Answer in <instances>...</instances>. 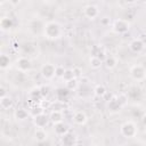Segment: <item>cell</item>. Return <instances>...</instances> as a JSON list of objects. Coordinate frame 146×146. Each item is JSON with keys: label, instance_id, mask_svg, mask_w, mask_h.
Returning a JSON list of instances; mask_svg holds the SVG:
<instances>
[{"label": "cell", "instance_id": "cell-8", "mask_svg": "<svg viewBox=\"0 0 146 146\" xmlns=\"http://www.w3.org/2000/svg\"><path fill=\"white\" fill-rule=\"evenodd\" d=\"M78 139L74 133H71L70 131L60 137V144L63 146H76Z\"/></svg>", "mask_w": 146, "mask_h": 146}, {"label": "cell", "instance_id": "cell-33", "mask_svg": "<svg viewBox=\"0 0 146 146\" xmlns=\"http://www.w3.org/2000/svg\"><path fill=\"white\" fill-rule=\"evenodd\" d=\"M102 23H103V24H107V23H110V18H108V19H106V17H105V18L102 21Z\"/></svg>", "mask_w": 146, "mask_h": 146}, {"label": "cell", "instance_id": "cell-29", "mask_svg": "<svg viewBox=\"0 0 146 146\" xmlns=\"http://www.w3.org/2000/svg\"><path fill=\"white\" fill-rule=\"evenodd\" d=\"M116 98H117V100L120 102V104H121L122 106H124V105L127 104V100H128V96H127V95H124V94H120V95L116 96Z\"/></svg>", "mask_w": 146, "mask_h": 146}, {"label": "cell", "instance_id": "cell-32", "mask_svg": "<svg viewBox=\"0 0 146 146\" xmlns=\"http://www.w3.org/2000/svg\"><path fill=\"white\" fill-rule=\"evenodd\" d=\"M141 123H143L144 127H146V114L143 115V117H141Z\"/></svg>", "mask_w": 146, "mask_h": 146}, {"label": "cell", "instance_id": "cell-14", "mask_svg": "<svg viewBox=\"0 0 146 146\" xmlns=\"http://www.w3.org/2000/svg\"><path fill=\"white\" fill-rule=\"evenodd\" d=\"M34 138L38 143H43L47 140L48 138V133L46 131V129H42V128H35V131H34Z\"/></svg>", "mask_w": 146, "mask_h": 146}, {"label": "cell", "instance_id": "cell-26", "mask_svg": "<svg viewBox=\"0 0 146 146\" xmlns=\"http://www.w3.org/2000/svg\"><path fill=\"white\" fill-rule=\"evenodd\" d=\"M51 108H52V111H60V112H63L64 111V104H63V102L57 100V102H55L51 105Z\"/></svg>", "mask_w": 146, "mask_h": 146}, {"label": "cell", "instance_id": "cell-20", "mask_svg": "<svg viewBox=\"0 0 146 146\" xmlns=\"http://www.w3.org/2000/svg\"><path fill=\"white\" fill-rule=\"evenodd\" d=\"M89 65H90L91 68L98 70L103 65V59L99 58V57H96V56H90V58H89Z\"/></svg>", "mask_w": 146, "mask_h": 146}, {"label": "cell", "instance_id": "cell-9", "mask_svg": "<svg viewBox=\"0 0 146 146\" xmlns=\"http://www.w3.org/2000/svg\"><path fill=\"white\" fill-rule=\"evenodd\" d=\"M16 66H17V70L21 71V72H27L31 70V60L26 57H19L17 60H16Z\"/></svg>", "mask_w": 146, "mask_h": 146}, {"label": "cell", "instance_id": "cell-23", "mask_svg": "<svg viewBox=\"0 0 146 146\" xmlns=\"http://www.w3.org/2000/svg\"><path fill=\"white\" fill-rule=\"evenodd\" d=\"M106 88H105V86H103V84H98V86H96L95 87V89H94V95L96 96V97H104L105 95H106Z\"/></svg>", "mask_w": 146, "mask_h": 146}, {"label": "cell", "instance_id": "cell-5", "mask_svg": "<svg viewBox=\"0 0 146 146\" xmlns=\"http://www.w3.org/2000/svg\"><path fill=\"white\" fill-rule=\"evenodd\" d=\"M40 73L44 80H51L54 76H56V65L51 63H46L41 66Z\"/></svg>", "mask_w": 146, "mask_h": 146}, {"label": "cell", "instance_id": "cell-4", "mask_svg": "<svg viewBox=\"0 0 146 146\" xmlns=\"http://www.w3.org/2000/svg\"><path fill=\"white\" fill-rule=\"evenodd\" d=\"M130 76L137 82H141L146 79V70L143 65H133L130 68Z\"/></svg>", "mask_w": 146, "mask_h": 146}, {"label": "cell", "instance_id": "cell-22", "mask_svg": "<svg viewBox=\"0 0 146 146\" xmlns=\"http://www.w3.org/2000/svg\"><path fill=\"white\" fill-rule=\"evenodd\" d=\"M10 64V58L8 55L6 54H1L0 56V68L1 70H6Z\"/></svg>", "mask_w": 146, "mask_h": 146}, {"label": "cell", "instance_id": "cell-17", "mask_svg": "<svg viewBox=\"0 0 146 146\" xmlns=\"http://www.w3.org/2000/svg\"><path fill=\"white\" fill-rule=\"evenodd\" d=\"M103 64L105 65L106 68L113 70V68H115L116 65H117V59H116L114 56H111V55H110V56H106V57H105Z\"/></svg>", "mask_w": 146, "mask_h": 146}, {"label": "cell", "instance_id": "cell-19", "mask_svg": "<svg viewBox=\"0 0 146 146\" xmlns=\"http://www.w3.org/2000/svg\"><path fill=\"white\" fill-rule=\"evenodd\" d=\"M13 104H14V100H13V98L10 97V96H6V97H2V98H0V107L2 108V110H9L11 106H13Z\"/></svg>", "mask_w": 146, "mask_h": 146}, {"label": "cell", "instance_id": "cell-11", "mask_svg": "<svg viewBox=\"0 0 146 146\" xmlns=\"http://www.w3.org/2000/svg\"><path fill=\"white\" fill-rule=\"evenodd\" d=\"M73 121L78 125H84L87 123V121H88L87 114L84 112H82V111H76L73 114Z\"/></svg>", "mask_w": 146, "mask_h": 146}, {"label": "cell", "instance_id": "cell-30", "mask_svg": "<svg viewBox=\"0 0 146 146\" xmlns=\"http://www.w3.org/2000/svg\"><path fill=\"white\" fill-rule=\"evenodd\" d=\"M73 72H74L75 79H78V78H80V76H81L82 71H81V68H80V67H73Z\"/></svg>", "mask_w": 146, "mask_h": 146}, {"label": "cell", "instance_id": "cell-16", "mask_svg": "<svg viewBox=\"0 0 146 146\" xmlns=\"http://www.w3.org/2000/svg\"><path fill=\"white\" fill-rule=\"evenodd\" d=\"M13 26H14V21H13V18H10V17H8V16H5V17L1 18V21H0V27H1L2 31H8V30H10Z\"/></svg>", "mask_w": 146, "mask_h": 146}, {"label": "cell", "instance_id": "cell-28", "mask_svg": "<svg viewBox=\"0 0 146 146\" xmlns=\"http://www.w3.org/2000/svg\"><path fill=\"white\" fill-rule=\"evenodd\" d=\"M30 95H31V96H32L34 99H35L36 97H38V98L42 97V94H41V89H40V88H34V89H33V90L30 92Z\"/></svg>", "mask_w": 146, "mask_h": 146}, {"label": "cell", "instance_id": "cell-24", "mask_svg": "<svg viewBox=\"0 0 146 146\" xmlns=\"http://www.w3.org/2000/svg\"><path fill=\"white\" fill-rule=\"evenodd\" d=\"M62 79H63L65 82H68V81H71V80H73V79H75L73 68H66V71H65V73H64V75H63Z\"/></svg>", "mask_w": 146, "mask_h": 146}, {"label": "cell", "instance_id": "cell-34", "mask_svg": "<svg viewBox=\"0 0 146 146\" xmlns=\"http://www.w3.org/2000/svg\"><path fill=\"white\" fill-rule=\"evenodd\" d=\"M145 8H146V2H145Z\"/></svg>", "mask_w": 146, "mask_h": 146}, {"label": "cell", "instance_id": "cell-10", "mask_svg": "<svg viewBox=\"0 0 146 146\" xmlns=\"http://www.w3.org/2000/svg\"><path fill=\"white\" fill-rule=\"evenodd\" d=\"M144 47H145V44H144L143 40H140V39H133V40L129 43L130 50H131L132 52H135V54L141 52V51L144 50Z\"/></svg>", "mask_w": 146, "mask_h": 146}, {"label": "cell", "instance_id": "cell-6", "mask_svg": "<svg viewBox=\"0 0 146 146\" xmlns=\"http://www.w3.org/2000/svg\"><path fill=\"white\" fill-rule=\"evenodd\" d=\"M83 15L88 18V19H96L99 16V8L96 5H87L83 8Z\"/></svg>", "mask_w": 146, "mask_h": 146}, {"label": "cell", "instance_id": "cell-1", "mask_svg": "<svg viewBox=\"0 0 146 146\" xmlns=\"http://www.w3.org/2000/svg\"><path fill=\"white\" fill-rule=\"evenodd\" d=\"M42 35L48 40H57V39H59L60 35H62L60 25L55 21L47 22L46 24H43Z\"/></svg>", "mask_w": 146, "mask_h": 146}, {"label": "cell", "instance_id": "cell-12", "mask_svg": "<svg viewBox=\"0 0 146 146\" xmlns=\"http://www.w3.org/2000/svg\"><path fill=\"white\" fill-rule=\"evenodd\" d=\"M49 120L54 125L62 123L64 121V113L60 111H51L49 114Z\"/></svg>", "mask_w": 146, "mask_h": 146}, {"label": "cell", "instance_id": "cell-21", "mask_svg": "<svg viewBox=\"0 0 146 146\" xmlns=\"http://www.w3.org/2000/svg\"><path fill=\"white\" fill-rule=\"evenodd\" d=\"M68 95H70V90H68L66 87H65V88H58L57 91H56L57 99L60 100V102H64Z\"/></svg>", "mask_w": 146, "mask_h": 146}, {"label": "cell", "instance_id": "cell-7", "mask_svg": "<svg viewBox=\"0 0 146 146\" xmlns=\"http://www.w3.org/2000/svg\"><path fill=\"white\" fill-rule=\"evenodd\" d=\"M49 121H50L49 120V116H47L44 113H41V114H39V115H36V116L33 117V124H34L35 128H42V129H44L47 127V124H48Z\"/></svg>", "mask_w": 146, "mask_h": 146}, {"label": "cell", "instance_id": "cell-2", "mask_svg": "<svg viewBox=\"0 0 146 146\" xmlns=\"http://www.w3.org/2000/svg\"><path fill=\"white\" fill-rule=\"evenodd\" d=\"M120 132L123 137L125 138H133L137 136L138 133V129L136 127V124L131 121H127L124 122L121 127H120Z\"/></svg>", "mask_w": 146, "mask_h": 146}, {"label": "cell", "instance_id": "cell-18", "mask_svg": "<svg viewBox=\"0 0 146 146\" xmlns=\"http://www.w3.org/2000/svg\"><path fill=\"white\" fill-rule=\"evenodd\" d=\"M54 131H55V133L57 136L62 137V136H64L65 133L68 132V127L64 122H62V123H58V124H55L54 125Z\"/></svg>", "mask_w": 146, "mask_h": 146}, {"label": "cell", "instance_id": "cell-31", "mask_svg": "<svg viewBox=\"0 0 146 146\" xmlns=\"http://www.w3.org/2000/svg\"><path fill=\"white\" fill-rule=\"evenodd\" d=\"M6 96H7V91H6V89H5L3 87H0V98L6 97Z\"/></svg>", "mask_w": 146, "mask_h": 146}, {"label": "cell", "instance_id": "cell-15", "mask_svg": "<svg viewBox=\"0 0 146 146\" xmlns=\"http://www.w3.org/2000/svg\"><path fill=\"white\" fill-rule=\"evenodd\" d=\"M29 115H30L29 111L26 108H23V107H19L17 110H15V112H14V116L17 121H24L29 117Z\"/></svg>", "mask_w": 146, "mask_h": 146}, {"label": "cell", "instance_id": "cell-13", "mask_svg": "<svg viewBox=\"0 0 146 146\" xmlns=\"http://www.w3.org/2000/svg\"><path fill=\"white\" fill-rule=\"evenodd\" d=\"M122 107H123V106L120 104V102L117 100L116 97L112 98V99L108 100V103H107V108H108V111L112 112V113H117Z\"/></svg>", "mask_w": 146, "mask_h": 146}, {"label": "cell", "instance_id": "cell-27", "mask_svg": "<svg viewBox=\"0 0 146 146\" xmlns=\"http://www.w3.org/2000/svg\"><path fill=\"white\" fill-rule=\"evenodd\" d=\"M65 71H66V68H64V66L57 65L56 66V78H63Z\"/></svg>", "mask_w": 146, "mask_h": 146}, {"label": "cell", "instance_id": "cell-25", "mask_svg": "<svg viewBox=\"0 0 146 146\" xmlns=\"http://www.w3.org/2000/svg\"><path fill=\"white\" fill-rule=\"evenodd\" d=\"M78 86H79L78 79H73V80H71V81H68V82H65V87H66L70 91L75 90V89L78 88Z\"/></svg>", "mask_w": 146, "mask_h": 146}, {"label": "cell", "instance_id": "cell-3", "mask_svg": "<svg viewBox=\"0 0 146 146\" xmlns=\"http://www.w3.org/2000/svg\"><path fill=\"white\" fill-rule=\"evenodd\" d=\"M130 22L128 19H124V18H119L116 19L114 23H113V26H112V30L116 33V34H124L127 33L129 30H130Z\"/></svg>", "mask_w": 146, "mask_h": 146}]
</instances>
